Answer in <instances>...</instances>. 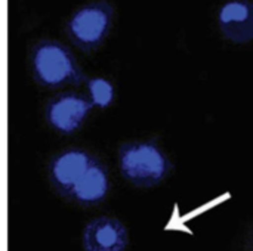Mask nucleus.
Returning <instances> with one entry per match:
<instances>
[{
  "instance_id": "1",
  "label": "nucleus",
  "mask_w": 253,
  "mask_h": 251,
  "mask_svg": "<svg viewBox=\"0 0 253 251\" xmlns=\"http://www.w3.org/2000/svg\"><path fill=\"white\" fill-rule=\"evenodd\" d=\"M31 72L34 81L46 89L79 84L84 75L73 52L56 40H40L31 50Z\"/></svg>"
},
{
  "instance_id": "2",
  "label": "nucleus",
  "mask_w": 253,
  "mask_h": 251,
  "mask_svg": "<svg viewBox=\"0 0 253 251\" xmlns=\"http://www.w3.org/2000/svg\"><path fill=\"white\" fill-rule=\"evenodd\" d=\"M170 161L165 151L151 141L126 142L119 149L122 176L135 186L151 188L163 182L170 172Z\"/></svg>"
},
{
  "instance_id": "3",
  "label": "nucleus",
  "mask_w": 253,
  "mask_h": 251,
  "mask_svg": "<svg viewBox=\"0 0 253 251\" xmlns=\"http://www.w3.org/2000/svg\"><path fill=\"white\" fill-rule=\"evenodd\" d=\"M114 9L107 0H93L80 6L67 21L65 31L73 44L82 50H95L107 38Z\"/></svg>"
},
{
  "instance_id": "4",
  "label": "nucleus",
  "mask_w": 253,
  "mask_h": 251,
  "mask_svg": "<svg viewBox=\"0 0 253 251\" xmlns=\"http://www.w3.org/2000/svg\"><path fill=\"white\" fill-rule=\"evenodd\" d=\"M89 98L76 92H65L52 98L44 111L46 123L61 135L76 133L93 109Z\"/></svg>"
},
{
  "instance_id": "5",
  "label": "nucleus",
  "mask_w": 253,
  "mask_h": 251,
  "mask_svg": "<svg viewBox=\"0 0 253 251\" xmlns=\"http://www.w3.org/2000/svg\"><path fill=\"white\" fill-rule=\"evenodd\" d=\"M218 25L222 36L237 44L253 40V1L228 0L218 10Z\"/></svg>"
},
{
  "instance_id": "6",
  "label": "nucleus",
  "mask_w": 253,
  "mask_h": 251,
  "mask_svg": "<svg viewBox=\"0 0 253 251\" xmlns=\"http://www.w3.org/2000/svg\"><path fill=\"white\" fill-rule=\"evenodd\" d=\"M127 247V231L125 225L108 216L90 220L83 231L84 251H125Z\"/></svg>"
},
{
  "instance_id": "7",
  "label": "nucleus",
  "mask_w": 253,
  "mask_h": 251,
  "mask_svg": "<svg viewBox=\"0 0 253 251\" xmlns=\"http://www.w3.org/2000/svg\"><path fill=\"white\" fill-rule=\"evenodd\" d=\"M93 157L83 149H67L59 152L49 166V176L58 191L70 195L74 185L80 180L89 166L93 163Z\"/></svg>"
},
{
  "instance_id": "8",
  "label": "nucleus",
  "mask_w": 253,
  "mask_h": 251,
  "mask_svg": "<svg viewBox=\"0 0 253 251\" xmlns=\"http://www.w3.org/2000/svg\"><path fill=\"white\" fill-rule=\"evenodd\" d=\"M110 191V179L105 167L98 161L89 166L80 180L74 185L70 192V197L80 204H98L101 203Z\"/></svg>"
},
{
  "instance_id": "9",
  "label": "nucleus",
  "mask_w": 253,
  "mask_h": 251,
  "mask_svg": "<svg viewBox=\"0 0 253 251\" xmlns=\"http://www.w3.org/2000/svg\"><path fill=\"white\" fill-rule=\"evenodd\" d=\"M87 93L92 104L98 108H107L114 101V86L104 77L90 78L87 81Z\"/></svg>"
}]
</instances>
